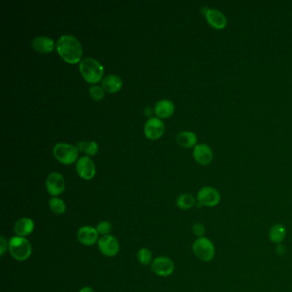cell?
Segmentation results:
<instances>
[{
    "label": "cell",
    "mask_w": 292,
    "mask_h": 292,
    "mask_svg": "<svg viewBox=\"0 0 292 292\" xmlns=\"http://www.w3.org/2000/svg\"><path fill=\"white\" fill-rule=\"evenodd\" d=\"M56 48L62 59L69 64H76L82 59V45L73 35L61 36L57 41Z\"/></svg>",
    "instance_id": "cell-1"
},
{
    "label": "cell",
    "mask_w": 292,
    "mask_h": 292,
    "mask_svg": "<svg viewBox=\"0 0 292 292\" xmlns=\"http://www.w3.org/2000/svg\"><path fill=\"white\" fill-rule=\"evenodd\" d=\"M80 71L83 78L89 83H96L102 78L104 68L92 58H86L80 62Z\"/></svg>",
    "instance_id": "cell-2"
},
{
    "label": "cell",
    "mask_w": 292,
    "mask_h": 292,
    "mask_svg": "<svg viewBox=\"0 0 292 292\" xmlns=\"http://www.w3.org/2000/svg\"><path fill=\"white\" fill-rule=\"evenodd\" d=\"M9 251L15 260L24 261L32 254V246L26 237L16 236L10 239Z\"/></svg>",
    "instance_id": "cell-3"
},
{
    "label": "cell",
    "mask_w": 292,
    "mask_h": 292,
    "mask_svg": "<svg viewBox=\"0 0 292 292\" xmlns=\"http://www.w3.org/2000/svg\"><path fill=\"white\" fill-rule=\"evenodd\" d=\"M192 248L196 257L202 261H210L214 257L215 248L208 238L199 237L194 242Z\"/></svg>",
    "instance_id": "cell-4"
},
{
    "label": "cell",
    "mask_w": 292,
    "mask_h": 292,
    "mask_svg": "<svg viewBox=\"0 0 292 292\" xmlns=\"http://www.w3.org/2000/svg\"><path fill=\"white\" fill-rule=\"evenodd\" d=\"M76 147L67 143H58L53 148V155L55 158L65 165L74 163L78 156Z\"/></svg>",
    "instance_id": "cell-5"
},
{
    "label": "cell",
    "mask_w": 292,
    "mask_h": 292,
    "mask_svg": "<svg viewBox=\"0 0 292 292\" xmlns=\"http://www.w3.org/2000/svg\"><path fill=\"white\" fill-rule=\"evenodd\" d=\"M202 13L206 17L208 24L214 30H224L227 25V18L219 10L209 9L204 7L202 10Z\"/></svg>",
    "instance_id": "cell-6"
},
{
    "label": "cell",
    "mask_w": 292,
    "mask_h": 292,
    "mask_svg": "<svg viewBox=\"0 0 292 292\" xmlns=\"http://www.w3.org/2000/svg\"><path fill=\"white\" fill-rule=\"evenodd\" d=\"M99 251L107 257H113L119 251V243L117 238L111 235H106L99 238L98 241Z\"/></svg>",
    "instance_id": "cell-7"
},
{
    "label": "cell",
    "mask_w": 292,
    "mask_h": 292,
    "mask_svg": "<svg viewBox=\"0 0 292 292\" xmlns=\"http://www.w3.org/2000/svg\"><path fill=\"white\" fill-rule=\"evenodd\" d=\"M197 200L201 206L214 207L220 202V195L216 189L207 186L199 191Z\"/></svg>",
    "instance_id": "cell-8"
},
{
    "label": "cell",
    "mask_w": 292,
    "mask_h": 292,
    "mask_svg": "<svg viewBox=\"0 0 292 292\" xmlns=\"http://www.w3.org/2000/svg\"><path fill=\"white\" fill-rule=\"evenodd\" d=\"M152 271L161 277H167L174 271V262L167 256H159L152 263Z\"/></svg>",
    "instance_id": "cell-9"
},
{
    "label": "cell",
    "mask_w": 292,
    "mask_h": 292,
    "mask_svg": "<svg viewBox=\"0 0 292 292\" xmlns=\"http://www.w3.org/2000/svg\"><path fill=\"white\" fill-rule=\"evenodd\" d=\"M46 186L47 192L53 197L61 195L65 188L64 177L59 173H51L47 178Z\"/></svg>",
    "instance_id": "cell-10"
},
{
    "label": "cell",
    "mask_w": 292,
    "mask_h": 292,
    "mask_svg": "<svg viewBox=\"0 0 292 292\" xmlns=\"http://www.w3.org/2000/svg\"><path fill=\"white\" fill-rule=\"evenodd\" d=\"M165 132V124L157 117H151L148 120L144 126V133L147 138L150 140H157L163 135Z\"/></svg>",
    "instance_id": "cell-11"
},
{
    "label": "cell",
    "mask_w": 292,
    "mask_h": 292,
    "mask_svg": "<svg viewBox=\"0 0 292 292\" xmlns=\"http://www.w3.org/2000/svg\"><path fill=\"white\" fill-rule=\"evenodd\" d=\"M76 172L78 175L85 180H90L95 175V167L91 159L83 156L76 162Z\"/></svg>",
    "instance_id": "cell-12"
},
{
    "label": "cell",
    "mask_w": 292,
    "mask_h": 292,
    "mask_svg": "<svg viewBox=\"0 0 292 292\" xmlns=\"http://www.w3.org/2000/svg\"><path fill=\"white\" fill-rule=\"evenodd\" d=\"M193 156L197 163L202 166H208L213 161V150L207 144H197L194 149Z\"/></svg>",
    "instance_id": "cell-13"
},
{
    "label": "cell",
    "mask_w": 292,
    "mask_h": 292,
    "mask_svg": "<svg viewBox=\"0 0 292 292\" xmlns=\"http://www.w3.org/2000/svg\"><path fill=\"white\" fill-rule=\"evenodd\" d=\"M77 239L83 245L93 246L99 241V233L96 228L83 226L78 230Z\"/></svg>",
    "instance_id": "cell-14"
},
{
    "label": "cell",
    "mask_w": 292,
    "mask_h": 292,
    "mask_svg": "<svg viewBox=\"0 0 292 292\" xmlns=\"http://www.w3.org/2000/svg\"><path fill=\"white\" fill-rule=\"evenodd\" d=\"M35 229V223L30 218L18 219L14 225V231L18 237H25L32 233Z\"/></svg>",
    "instance_id": "cell-15"
},
{
    "label": "cell",
    "mask_w": 292,
    "mask_h": 292,
    "mask_svg": "<svg viewBox=\"0 0 292 292\" xmlns=\"http://www.w3.org/2000/svg\"><path fill=\"white\" fill-rule=\"evenodd\" d=\"M32 47L39 53H51L54 49V41L46 36H38L32 41Z\"/></svg>",
    "instance_id": "cell-16"
},
{
    "label": "cell",
    "mask_w": 292,
    "mask_h": 292,
    "mask_svg": "<svg viewBox=\"0 0 292 292\" xmlns=\"http://www.w3.org/2000/svg\"><path fill=\"white\" fill-rule=\"evenodd\" d=\"M174 110H175L174 104L169 99H162L155 105V114L162 118H167L172 116Z\"/></svg>",
    "instance_id": "cell-17"
},
{
    "label": "cell",
    "mask_w": 292,
    "mask_h": 292,
    "mask_svg": "<svg viewBox=\"0 0 292 292\" xmlns=\"http://www.w3.org/2000/svg\"><path fill=\"white\" fill-rule=\"evenodd\" d=\"M102 87L108 93H116L121 89L123 86V82L119 76L116 75H108L103 79Z\"/></svg>",
    "instance_id": "cell-18"
},
{
    "label": "cell",
    "mask_w": 292,
    "mask_h": 292,
    "mask_svg": "<svg viewBox=\"0 0 292 292\" xmlns=\"http://www.w3.org/2000/svg\"><path fill=\"white\" fill-rule=\"evenodd\" d=\"M177 142L179 143V146L185 148V149H190L192 147H196L197 142V136L194 132L191 131H183L180 132L177 135Z\"/></svg>",
    "instance_id": "cell-19"
},
{
    "label": "cell",
    "mask_w": 292,
    "mask_h": 292,
    "mask_svg": "<svg viewBox=\"0 0 292 292\" xmlns=\"http://www.w3.org/2000/svg\"><path fill=\"white\" fill-rule=\"evenodd\" d=\"M285 234H286V231H285L284 226L281 224H277L272 226L269 233V237L273 243H281L285 237Z\"/></svg>",
    "instance_id": "cell-20"
},
{
    "label": "cell",
    "mask_w": 292,
    "mask_h": 292,
    "mask_svg": "<svg viewBox=\"0 0 292 292\" xmlns=\"http://www.w3.org/2000/svg\"><path fill=\"white\" fill-rule=\"evenodd\" d=\"M195 203V197L190 194H183L177 199V206L182 210H189L193 208Z\"/></svg>",
    "instance_id": "cell-21"
},
{
    "label": "cell",
    "mask_w": 292,
    "mask_h": 292,
    "mask_svg": "<svg viewBox=\"0 0 292 292\" xmlns=\"http://www.w3.org/2000/svg\"><path fill=\"white\" fill-rule=\"evenodd\" d=\"M49 207L50 209L53 213H55L56 215H62L66 210L65 202L58 197H53L50 200Z\"/></svg>",
    "instance_id": "cell-22"
},
{
    "label": "cell",
    "mask_w": 292,
    "mask_h": 292,
    "mask_svg": "<svg viewBox=\"0 0 292 292\" xmlns=\"http://www.w3.org/2000/svg\"><path fill=\"white\" fill-rule=\"evenodd\" d=\"M137 259L140 264L145 265V266L149 265L151 263V261H152V252L150 251L149 248H140L137 253Z\"/></svg>",
    "instance_id": "cell-23"
},
{
    "label": "cell",
    "mask_w": 292,
    "mask_h": 292,
    "mask_svg": "<svg viewBox=\"0 0 292 292\" xmlns=\"http://www.w3.org/2000/svg\"><path fill=\"white\" fill-rule=\"evenodd\" d=\"M111 229H112V226H111V223L109 222V221H106V220L99 222L96 226L98 233H99V235H101L102 237L103 236L109 235V233L111 231Z\"/></svg>",
    "instance_id": "cell-24"
},
{
    "label": "cell",
    "mask_w": 292,
    "mask_h": 292,
    "mask_svg": "<svg viewBox=\"0 0 292 292\" xmlns=\"http://www.w3.org/2000/svg\"><path fill=\"white\" fill-rule=\"evenodd\" d=\"M89 93H90L91 97L95 99V100H100L105 96L104 91L99 86H92V87H90Z\"/></svg>",
    "instance_id": "cell-25"
},
{
    "label": "cell",
    "mask_w": 292,
    "mask_h": 292,
    "mask_svg": "<svg viewBox=\"0 0 292 292\" xmlns=\"http://www.w3.org/2000/svg\"><path fill=\"white\" fill-rule=\"evenodd\" d=\"M98 149H99L98 144L96 142H94V141H90V142H88V147H87V149H86V152L85 153L89 155V156H94L98 153Z\"/></svg>",
    "instance_id": "cell-26"
},
{
    "label": "cell",
    "mask_w": 292,
    "mask_h": 292,
    "mask_svg": "<svg viewBox=\"0 0 292 292\" xmlns=\"http://www.w3.org/2000/svg\"><path fill=\"white\" fill-rule=\"evenodd\" d=\"M193 232L195 235H196V237H203L205 234V228L203 225H201V224H196V225H194L193 226Z\"/></svg>",
    "instance_id": "cell-27"
},
{
    "label": "cell",
    "mask_w": 292,
    "mask_h": 292,
    "mask_svg": "<svg viewBox=\"0 0 292 292\" xmlns=\"http://www.w3.org/2000/svg\"><path fill=\"white\" fill-rule=\"evenodd\" d=\"M7 249H9V243L3 236H1L0 237V254L3 256L5 253L7 251Z\"/></svg>",
    "instance_id": "cell-28"
},
{
    "label": "cell",
    "mask_w": 292,
    "mask_h": 292,
    "mask_svg": "<svg viewBox=\"0 0 292 292\" xmlns=\"http://www.w3.org/2000/svg\"><path fill=\"white\" fill-rule=\"evenodd\" d=\"M88 142L87 141H79L78 143L76 144V149L79 151V152H86V149H87V147H88Z\"/></svg>",
    "instance_id": "cell-29"
},
{
    "label": "cell",
    "mask_w": 292,
    "mask_h": 292,
    "mask_svg": "<svg viewBox=\"0 0 292 292\" xmlns=\"http://www.w3.org/2000/svg\"><path fill=\"white\" fill-rule=\"evenodd\" d=\"M285 252V248L282 244H278L277 247V253L278 254H283Z\"/></svg>",
    "instance_id": "cell-30"
},
{
    "label": "cell",
    "mask_w": 292,
    "mask_h": 292,
    "mask_svg": "<svg viewBox=\"0 0 292 292\" xmlns=\"http://www.w3.org/2000/svg\"><path fill=\"white\" fill-rule=\"evenodd\" d=\"M79 292H94V290L91 287H84V288L80 289Z\"/></svg>",
    "instance_id": "cell-31"
}]
</instances>
